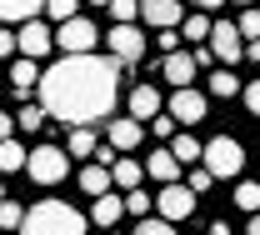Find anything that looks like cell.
<instances>
[{
  "label": "cell",
  "instance_id": "obj_7",
  "mask_svg": "<svg viewBox=\"0 0 260 235\" xmlns=\"http://www.w3.org/2000/svg\"><path fill=\"white\" fill-rule=\"evenodd\" d=\"M105 45H110V55H115L120 65H135V60L145 55V35H140V25H115V30L105 35Z\"/></svg>",
  "mask_w": 260,
  "mask_h": 235
},
{
  "label": "cell",
  "instance_id": "obj_19",
  "mask_svg": "<svg viewBox=\"0 0 260 235\" xmlns=\"http://www.w3.org/2000/svg\"><path fill=\"white\" fill-rule=\"evenodd\" d=\"M110 185H115V175H110V165H80V190H85V195H105V190H110Z\"/></svg>",
  "mask_w": 260,
  "mask_h": 235
},
{
  "label": "cell",
  "instance_id": "obj_34",
  "mask_svg": "<svg viewBox=\"0 0 260 235\" xmlns=\"http://www.w3.org/2000/svg\"><path fill=\"white\" fill-rule=\"evenodd\" d=\"M15 50H20V40H15V30H10V25H0V60H10Z\"/></svg>",
  "mask_w": 260,
  "mask_h": 235
},
{
  "label": "cell",
  "instance_id": "obj_15",
  "mask_svg": "<svg viewBox=\"0 0 260 235\" xmlns=\"http://www.w3.org/2000/svg\"><path fill=\"white\" fill-rule=\"evenodd\" d=\"M35 85H40V60L20 55V60L10 65V90H15V95H30Z\"/></svg>",
  "mask_w": 260,
  "mask_h": 235
},
{
  "label": "cell",
  "instance_id": "obj_17",
  "mask_svg": "<svg viewBox=\"0 0 260 235\" xmlns=\"http://www.w3.org/2000/svg\"><path fill=\"white\" fill-rule=\"evenodd\" d=\"M45 10V0H0V25H25Z\"/></svg>",
  "mask_w": 260,
  "mask_h": 235
},
{
  "label": "cell",
  "instance_id": "obj_9",
  "mask_svg": "<svg viewBox=\"0 0 260 235\" xmlns=\"http://www.w3.org/2000/svg\"><path fill=\"white\" fill-rule=\"evenodd\" d=\"M140 20L155 25V30H175L185 20V5L180 0H140Z\"/></svg>",
  "mask_w": 260,
  "mask_h": 235
},
{
  "label": "cell",
  "instance_id": "obj_21",
  "mask_svg": "<svg viewBox=\"0 0 260 235\" xmlns=\"http://www.w3.org/2000/svg\"><path fill=\"white\" fill-rule=\"evenodd\" d=\"M110 175H115V185H120V190H140V180H145V165H140V160H125V155H120V160L110 165Z\"/></svg>",
  "mask_w": 260,
  "mask_h": 235
},
{
  "label": "cell",
  "instance_id": "obj_26",
  "mask_svg": "<svg viewBox=\"0 0 260 235\" xmlns=\"http://www.w3.org/2000/svg\"><path fill=\"white\" fill-rule=\"evenodd\" d=\"M105 10L115 15V25H135V20H140V0H110Z\"/></svg>",
  "mask_w": 260,
  "mask_h": 235
},
{
  "label": "cell",
  "instance_id": "obj_28",
  "mask_svg": "<svg viewBox=\"0 0 260 235\" xmlns=\"http://www.w3.org/2000/svg\"><path fill=\"white\" fill-rule=\"evenodd\" d=\"M75 5H80V0H45V15H50L55 25H65V20H75V15H80Z\"/></svg>",
  "mask_w": 260,
  "mask_h": 235
},
{
  "label": "cell",
  "instance_id": "obj_2",
  "mask_svg": "<svg viewBox=\"0 0 260 235\" xmlns=\"http://www.w3.org/2000/svg\"><path fill=\"white\" fill-rule=\"evenodd\" d=\"M20 235H85V215L65 200H40L25 210Z\"/></svg>",
  "mask_w": 260,
  "mask_h": 235
},
{
  "label": "cell",
  "instance_id": "obj_3",
  "mask_svg": "<svg viewBox=\"0 0 260 235\" xmlns=\"http://www.w3.org/2000/svg\"><path fill=\"white\" fill-rule=\"evenodd\" d=\"M25 170H30L35 185H60L65 175H70V150H60V145H35Z\"/></svg>",
  "mask_w": 260,
  "mask_h": 235
},
{
  "label": "cell",
  "instance_id": "obj_13",
  "mask_svg": "<svg viewBox=\"0 0 260 235\" xmlns=\"http://www.w3.org/2000/svg\"><path fill=\"white\" fill-rule=\"evenodd\" d=\"M145 175L150 180H160V185H175V175H180V160H175V150H150V160H145Z\"/></svg>",
  "mask_w": 260,
  "mask_h": 235
},
{
  "label": "cell",
  "instance_id": "obj_29",
  "mask_svg": "<svg viewBox=\"0 0 260 235\" xmlns=\"http://www.w3.org/2000/svg\"><path fill=\"white\" fill-rule=\"evenodd\" d=\"M150 195H145V190H125V215H135V220H145V215H150Z\"/></svg>",
  "mask_w": 260,
  "mask_h": 235
},
{
  "label": "cell",
  "instance_id": "obj_4",
  "mask_svg": "<svg viewBox=\"0 0 260 235\" xmlns=\"http://www.w3.org/2000/svg\"><path fill=\"white\" fill-rule=\"evenodd\" d=\"M205 170L215 175V180H230V175H240V165H245V150H240V140H230V135H215L210 145H205Z\"/></svg>",
  "mask_w": 260,
  "mask_h": 235
},
{
  "label": "cell",
  "instance_id": "obj_27",
  "mask_svg": "<svg viewBox=\"0 0 260 235\" xmlns=\"http://www.w3.org/2000/svg\"><path fill=\"white\" fill-rule=\"evenodd\" d=\"M210 95H220V100H230V95H240V80H235L230 70H215V75H210Z\"/></svg>",
  "mask_w": 260,
  "mask_h": 235
},
{
  "label": "cell",
  "instance_id": "obj_39",
  "mask_svg": "<svg viewBox=\"0 0 260 235\" xmlns=\"http://www.w3.org/2000/svg\"><path fill=\"white\" fill-rule=\"evenodd\" d=\"M210 60H215V50H210V45H195V65L205 70V65H210Z\"/></svg>",
  "mask_w": 260,
  "mask_h": 235
},
{
  "label": "cell",
  "instance_id": "obj_41",
  "mask_svg": "<svg viewBox=\"0 0 260 235\" xmlns=\"http://www.w3.org/2000/svg\"><path fill=\"white\" fill-rule=\"evenodd\" d=\"M245 55H250V60H260V40H250V45H245Z\"/></svg>",
  "mask_w": 260,
  "mask_h": 235
},
{
  "label": "cell",
  "instance_id": "obj_31",
  "mask_svg": "<svg viewBox=\"0 0 260 235\" xmlns=\"http://www.w3.org/2000/svg\"><path fill=\"white\" fill-rule=\"evenodd\" d=\"M135 235H175V220H155V215H145V220H140V225H135Z\"/></svg>",
  "mask_w": 260,
  "mask_h": 235
},
{
  "label": "cell",
  "instance_id": "obj_16",
  "mask_svg": "<svg viewBox=\"0 0 260 235\" xmlns=\"http://www.w3.org/2000/svg\"><path fill=\"white\" fill-rule=\"evenodd\" d=\"M140 135H145V120L125 115V120H115V125H110V145L125 155V150H135V145H140Z\"/></svg>",
  "mask_w": 260,
  "mask_h": 235
},
{
  "label": "cell",
  "instance_id": "obj_8",
  "mask_svg": "<svg viewBox=\"0 0 260 235\" xmlns=\"http://www.w3.org/2000/svg\"><path fill=\"white\" fill-rule=\"evenodd\" d=\"M240 40H245V35H240V25H235V20H215V30H210V40H205V45L215 50V60L235 65V60L245 55V45H240Z\"/></svg>",
  "mask_w": 260,
  "mask_h": 235
},
{
  "label": "cell",
  "instance_id": "obj_38",
  "mask_svg": "<svg viewBox=\"0 0 260 235\" xmlns=\"http://www.w3.org/2000/svg\"><path fill=\"white\" fill-rule=\"evenodd\" d=\"M20 130V120H15V115H5V110H0V140H10V135Z\"/></svg>",
  "mask_w": 260,
  "mask_h": 235
},
{
  "label": "cell",
  "instance_id": "obj_11",
  "mask_svg": "<svg viewBox=\"0 0 260 235\" xmlns=\"http://www.w3.org/2000/svg\"><path fill=\"white\" fill-rule=\"evenodd\" d=\"M155 205H160L165 220H185V215L195 210V190L190 185H160V200Z\"/></svg>",
  "mask_w": 260,
  "mask_h": 235
},
{
  "label": "cell",
  "instance_id": "obj_25",
  "mask_svg": "<svg viewBox=\"0 0 260 235\" xmlns=\"http://www.w3.org/2000/svg\"><path fill=\"white\" fill-rule=\"evenodd\" d=\"M235 205L255 215V210H260V180H240V185H235Z\"/></svg>",
  "mask_w": 260,
  "mask_h": 235
},
{
  "label": "cell",
  "instance_id": "obj_23",
  "mask_svg": "<svg viewBox=\"0 0 260 235\" xmlns=\"http://www.w3.org/2000/svg\"><path fill=\"white\" fill-rule=\"evenodd\" d=\"M65 150L75 155V160H85V155H95V135H90V125H70V140H65Z\"/></svg>",
  "mask_w": 260,
  "mask_h": 235
},
{
  "label": "cell",
  "instance_id": "obj_43",
  "mask_svg": "<svg viewBox=\"0 0 260 235\" xmlns=\"http://www.w3.org/2000/svg\"><path fill=\"white\" fill-rule=\"evenodd\" d=\"M195 5H200V10H215V5H225V0H195Z\"/></svg>",
  "mask_w": 260,
  "mask_h": 235
},
{
  "label": "cell",
  "instance_id": "obj_35",
  "mask_svg": "<svg viewBox=\"0 0 260 235\" xmlns=\"http://www.w3.org/2000/svg\"><path fill=\"white\" fill-rule=\"evenodd\" d=\"M210 185H215V175H210V170H200V165H195V170H190V190H195V195H205Z\"/></svg>",
  "mask_w": 260,
  "mask_h": 235
},
{
  "label": "cell",
  "instance_id": "obj_45",
  "mask_svg": "<svg viewBox=\"0 0 260 235\" xmlns=\"http://www.w3.org/2000/svg\"><path fill=\"white\" fill-rule=\"evenodd\" d=\"M0 200H5V185H0Z\"/></svg>",
  "mask_w": 260,
  "mask_h": 235
},
{
  "label": "cell",
  "instance_id": "obj_37",
  "mask_svg": "<svg viewBox=\"0 0 260 235\" xmlns=\"http://www.w3.org/2000/svg\"><path fill=\"white\" fill-rule=\"evenodd\" d=\"M245 110H250V115H260V80H250V85H245Z\"/></svg>",
  "mask_w": 260,
  "mask_h": 235
},
{
  "label": "cell",
  "instance_id": "obj_47",
  "mask_svg": "<svg viewBox=\"0 0 260 235\" xmlns=\"http://www.w3.org/2000/svg\"><path fill=\"white\" fill-rule=\"evenodd\" d=\"M115 235H120V230H115Z\"/></svg>",
  "mask_w": 260,
  "mask_h": 235
},
{
  "label": "cell",
  "instance_id": "obj_40",
  "mask_svg": "<svg viewBox=\"0 0 260 235\" xmlns=\"http://www.w3.org/2000/svg\"><path fill=\"white\" fill-rule=\"evenodd\" d=\"M175 45H180V35H175V30H160V50H165V55H170Z\"/></svg>",
  "mask_w": 260,
  "mask_h": 235
},
{
  "label": "cell",
  "instance_id": "obj_20",
  "mask_svg": "<svg viewBox=\"0 0 260 235\" xmlns=\"http://www.w3.org/2000/svg\"><path fill=\"white\" fill-rule=\"evenodd\" d=\"M210 30H215V20H210L205 10H195V15H185V20H180V35H185L190 45H205V40H210Z\"/></svg>",
  "mask_w": 260,
  "mask_h": 235
},
{
  "label": "cell",
  "instance_id": "obj_14",
  "mask_svg": "<svg viewBox=\"0 0 260 235\" xmlns=\"http://www.w3.org/2000/svg\"><path fill=\"white\" fill-rule=\"evenodd\" d=\"M130 115L150 125V120L160 115V90H155V85H135V90H130Z\"/></svg>",
  "mask_w": 260,
  "mask_h": 235
},
{
  "label": "cell",
  "instance_id": "obj_10",
  "mask_svg": "<svg viewBox=\"0 0 260 235\" xmlns=\"http://www.w3.org/2000/svg\"><path fill=\"white\" fill-rule=\"evenodd\" d=\"M170 115H175L180 125H200V120H205V95H200L195 85H180V90L170 95Z\"/></svg>",
  "mask_w": 260,
  "mask_h": 235
},
{
  "label": "cell",
  "instance_id": "obj_30",
  "mask_svg": "<svg viewBox=\"0 0 260 235\" xmlns=\"http://www.w3.org/2000/svg\"><path fill=\"white\" fill-rule=\"evenodd\" d=\"M25 225V210L15 200H0V230H20Z\"/></svg>",
  "mask_w": 260,
  "mask_h": 235
},
{
  "label": "cell",
  "instance_id": "obj_42",
  "mask_svg": "<svg viewBox=\"0 0 260 235\" xmlns=\"http://www.w3.org/2000/svg\"><path fill=\"white\" fill-rule=\"evenodd\" d=\"M245 235H260V210L250 215V230H245Z\"/></svg>",
  "mask_w": 260,
  "mask_h": 235
},
{
  "label": "cell",
  "instance_id": "obj_6",
  "mask_svg": "<svg viewBox=\"0 0 260 235\" xmlns=\"http://www.w3.org/2000/svg\"><path fill=\"white\" fill-rule=\"evenodd\" d=\"M15 40H20V55H30V60H45L50 50H55V30L35 15V20H25V25H15Z\"/></svg>",
  "mask_w": 260,
  "mask_h": 235
},
{
  "label": "cell",
  "instance_id": "obj_36",
  "mask_svg": "<svg viewBox=\"0 0 260 235\" xmlns=\"http://www.w3.org/2000/svg\"><path fill=\"white\" fill-rule=\"evenodd\" d=\"M175 125H180V120H175V115H170V110H160V115H155V120H150V130H155V135H170V130H175Z\"/></svg>",
  "mask_w": 260,
  "mask_h": 235
},
{
  "label": "cell",
  "instance_id": "obj_24",
  "mask_svg": "<svg viewBox=\"0 0 260 235\" xmlns=\"http://www.w3.org/2000/svg\"><path fill=\"white\" fill-rule=\"evenodd\" d=\"M170 150H175V160H180V165H190V160H200V155H205L195 135H175V140H170Z\"/></svg>",
  "mask_w": 260,
  "mask_h": 235
},
{
  "label": "cell",
  "instance_id": "obj_12",
  "mask_svg": "<svg viewBox=\"0 0 260 235\" xmlns=\"http://www.w3.org/2000/svg\"><path fill=\"white\" fill-rule=\"evenodd\" d=\"M195 55H185V50H170V55H165L160 60V75H165V85H175V90H180V85H190L195 80Z\"/></svg>",
  "mask_w": 260,
  "mask_h": 235
},
{
  "label": "cell",
  "instance_id": "obj_1",
  "mask_svg": "<svg viewBox=\"0 0 260 235\" xmlns=\"http://www.w3.org/2000/svg\"><path fill=\"white\" fill-rule=\"evenodd\" d=\"M120 100V60L115 55H65L40 75V105L65 125H95Z\"/></svg>",
  "mask_w": 260,
  "mask_h": 235
},
{
  "label": "cell",
  "instance_id": "obj_44",
  "mask_svg": "<svg viewBox=\"0 0 260 235\" xmlns=\"http://www.w3.org/2000/svg\"><path fill=\"white\" fill-rule=\"evenodd\" d=\"M85 5H110V0H85Z\"/></svg>",
  "mask_w": 260,
  "mask_h": 235
},
{
  "label": "cell",
  "instance_id": "obj_18",
  "mask_svg": "<svg viewBox=\"0 0 260 235\" xmlns=\"http://www.w3.org/2000/svg\"><path fill=\"white\" fill-rule=\"evenodd\" d=\"M120 215H125V200H120V195H110V190L95 195V210H90V220H95V225L115 230V225H120Z\"/></svg>",
  "mask_w": 260,
  "mask_h": 235
},
{
  "label": "cell",
  "instance_id": "obj_22",
  "mask_svg": "<svg viewBox=\"0 0 260 235\" xmlns=\"http://www.w3.org/2000/svg\"><path fill=\"white\" fill-rule=\"evenodd\" d=\"M25 160H30V150L10 135V140H0V175H10V170H25Z\"/></svg>",
  "mask_w": 260,
  "mask_h": 235
},
{
  "label": "cell",
  "instance_id": "obj_33",
  "mask_svg": "<svg viewBox=\"0 0 260 235\" xmlns=\"http://www.w3.org/2000/svg\"><path fill=\"white\" fill-rule=\"evenodd\" d=\"M15 120H20V130H40V125H45V105H25Z\"/></svg>",
  "mask_w": 260,
  "mask_h": 235
},
{
  "label": "cell",
  "instance_id": "obj_46",
  "mask_svg": "<svg viewBox=\"0 0 260 235\" xmlns=\"http://www.w3.org/2000/svg\"><path fill=\"white\" fill-rule=\"evenodd\" d=\"M235 5H250V0H235Z\"/></svg>",
  "mask_w": 260,
  "mask_h": 235
},
{
  "label": "cell",
  "instance_id": "obj_32",
  "mask_svg": "<svg viewBox=\"0 0 260 235\" xmlns=\"http://www.w3.org/2000/svg\"><path fill=\"white\" fill-rule=\"evenodd\" d=\"M235 25H240L245 40H260V10H255V5H250V10H240V20H235Z\"/></svg>",
  "mask_w": 260,
  "mask_h": 235
},
{
  "label": "cell",
  "instance_id": "obj_5",
  "mask_svg": "<svg viewBox=\"0 0 260 235\" xmlns=\"http://www.w3.org/2000/svg\"><path fill=\"white\" fill-rule=\"evenodd\" d=\"M55 45H60L65 55H90V50L100 45V30H95V20H85V15L65 20L60 30H55Z\"/></svg>",
  "mask_w": 260,
  "mask_h": 235
}]
</instances>
